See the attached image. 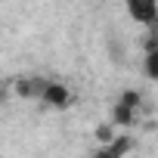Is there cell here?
<instances>
[{
  "mask_svg": "<svg viewBox=\"0 0 158 158\" xmlns=\"http://www.w3.org/2000/svg\"><path fill=\"white\" fill-rule=\"evenodd\" d=\"M133 121H136V112H133V109H127V106H121V102L112 109V121H109V124H121V127H130Z\"/></svg>",
  "mask_w": 158,
  "mask_h": 158,
  "instance_id": "5",
  "label": "cell"
},
{
  "mask_svg": "<svg viewBox=\"0 0 158 158\" xmlns=\"http://www.w3.org/2000/svg\"><path fill=\"white\" fill-rule=\"evenodd\" d=\"M40 99H44L47 106H53V109H65V106L71 102V90H68L65 84H59V81H50Z\"/></svg>",
  "mask_w": 158,
  "mask_h": 158,
  "instance_id": "3",
  "label": "cell"
},
{
  "mask_svg": "<svg viewBox=\"0 0 158 158\" xmlns=\"http://www.w3.org/2000/svg\"><path fill=\"white\" fill-rule=\"evenodd\" d=\"M124 3H127V13H130L139 25H155V19H158L155 0H124Z\"/></svg>",
  "mask_w": 158,
  "mask_h": 158,
  "instance_id": "1",
  "label": "cell"
},
{
  "mask_svg": "<svg viewBox=\"0 0 158 158\" xmlns=\"http://www.w3.org/2000/svg\"><path fill=\"white\" fill-rule=\"evenodd\" d=\"M139 102H143V99H139V93H136V90H124V93H121V106H127V109H133V112H136V109H139Z\"/></svg>",
  "mask_w": 158,
  "mask_h": 158,
  "instance_id": "7",
  "label": "cell"
},
{
  "mask_svg": "<svg viewBox=\"0 0 158 158\" xmlns=\"http://www.w3.org/2000/svg\"><path fill=\"white\" fill-rule=\"evenodd\" d=\"M146 74H149V81H158V47L146 50Z\"/></svg>",
  "mask_w": 158,
  "mask_h": 158,
  "instance_id": "6",
  "label": "cell"
},
{
  "mask_svg": "<svg viewBox=\"0 0 158 158\" xmlns=\"http://www.w3.org/2000/svg\"><path fill=\"white\" fill-rule=\"evenodd\" d=\"M47 84H50L47 77H19L13 87H16V96H22V99H40Z\"/></svg>",
  "mask_w": 158,
  "mask_h": 158,
  "instance_id": "2",
  "label": "cell"
},
{
  "mask_svg": "<svg viewBox=\"0 0 158 158\" xmlns=\"http://www.w3.org/2000/svg\"><path fill=\"white\" fill-rule=\"evenodd\" d=\"M96 139H99L102 146H106V143H112V139H115V130H112V124H99V127H96Z\"/></svg>",
  "mask_w": 158,
  "mask_h": 158,
  "instance_id": "8",
  "label": "cell"
},
{
  "mask_svg": "<svg viewBox=\"0 0 158 158\" xmlns=\"http://www.w3.org/2000/svg\"><path fill=\"white\" fill-rule=\"evenodd\" d=\"M130 149H133V139H130V136L124 133V136H115L112 143H106V146H99L93 158H124V155H127Z\"/></svg>",
  "mask_w": 158,
  "mask_h": 158,
  "instance_id": "4",
  "label": "cell"
},
{
  "mask_svg": "<svg viewBox=\"0 0 158 158\" xmlns=\"http://www.w3.org/2000/svg\"><path fill=\"white\" fill-rule=\"evenodd\" d=\"M6 93H10V90H3V87H0V109H3V102H6Z\"/></svg>",
  "mask_w": 158,
  "mask_h": 158,
  "instance_id": "9",
  "label": "cell"
}]
</instances>
